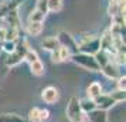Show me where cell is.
I'll list each match as a JSON object with an SVG mask.
<instances>
[{
    "label": "cell",
    "instance_id": "cell-1",
    "mask_svg": "<svg viewBox=\"0 0 126 122\" xmlns=\"http://www.w3.org/2000/svg\"><path fill=\"white\" fill-rule=\"evenodd\" d=\"M67 116H68L69 122H88L86 114H84V111L79 106V99L72 97L69 98L68 105H67Z\"/></svg>",
    "mask_w": 126,
    "mask_h": 122
},
{
    "label": "cell",
    "instance_id": "cell-2",
    "mask_svg": "<svg viewBox=\"0 0 126 122\" xmlns=\"http://www.w3.org/2000/svg\"><path fill=\"white\" fill-rule=\"evenodd\" d=\"M71 60L74 61L75 64L81 65V67H84L86 70H91V71H99V65H98L94 55L91 54H85V52H75L71 55Z\"/></svg>",
    "mask_w": 126,
    "mask_h": 122
},
{
    "label": "cell",
    "instance_id": "cell-3",
    "mask_svg": "<svg viewBox=\"0 0 126 122\" xmlns=\"http://www.w3.org/2000/svg\"><path fill=\"white\" fill-rule=\"evenodd\" d=\"M78 51L95 55V54L99 51V38H98V37H94V38L85 41V43H82V44H78Z\"/></svg>",
    "mask_w": 126,
    "mask_h": 122
},
{
    "label": "cell",
    "instance_id": "cell-4",
    "mask_svg": "<svg viewBox=\"0 0 126 122\" xmlns=\"http://www.w3.org/2000/svg\"><path fill=\"white\" fill-rule=\"evenodd\" d=\"M57 38H58V41H60V46L67 47L72 54L78 52V46H77V43H75V40L72 38L71 34L65 33V31H61V33L57 35Z\"/></svg>",
    "mask_w": 126,
    "mask_h": 122
},
{
    "label": "cell",
    "instance_id": "cell-5",
    "mask_svg": "<svg viewBox=\"0 0 126 122\" xmlns=\"http://www.w3.org/2000/svg\"><path fill=\"white\" fill-rule=\"evenodd\" d=\"M92 101H94V104L96 106V109H102V111H108L109 108H112L116 104L109 94H101L99 97H96Z\"/></svg>",
    "mask_w": 126,
    "mask_h": 122
},
{
    "label": "cell",
    "instance_id": "cell-6",
    "mask_svg": "<svg viewBox=\"0 0 126 122\" xmlns=\"http://www.w3.org/2000/svg\"><path fill=\"white\" fill-rule=\"evenodd\" d=\"M41 98L46 104H55L60 99V92L55 87H47L41 91Z\"/></svg>",
    "mask_w": 126,
    "mask_h": 122
},
{
    "label": "cell",
    "instance_id": "cell-7",
    "mask_svg": "<svg viewBox=\"0 0 126 122\" xmlns=\"http://www.w3.org/2000/svg\"><path fill=\"white\" fill-rule=\"evenodd\" d=\"M21 3H23V0H6L3 3H0V20L6 17V14L9 12L16 10Z\"/></svg>",
    "mask_w": 126,
    "mask_h": 122
},
{
    "label": "cell",
    "instance_id": "cell-8",
    "mask_svg": "<svg viewBox=\"0 0 126 122\" xmlns=\"http://www.w3.org/2000/svg\"><path fill=\"white\" fill-rule=\"evenodd\" d=\"M101 70H102L103 75L108 77L109 80H118V78L120 77V71H119V68H118V65L112 64V61L108 63L106 65H103Z\"/></svg>",
    "mask_w": 126,
    "mask_h": 122
},
{
    "label": "cell",
    "instance_id": "cell-9",
    "mask_svg": "<svg viewBox=\"0 0 126 122\" xmlns=\"http://www.w3.org/2000/svg\"><path fill=\"white\" fill-rule=\"evenodd\" d=\"M99 38V50H102V51H112V34L109 33V30H106L105 33H103L101 37H98Z\"/></svg>",
    "mask_w": 126,
    "mask_h": 122
},
{
    "label": "cell",
    "instance_id": "cell-10",
    "mask_svg": "<svg viewBox=\"0 0 126 122\" xmlns=\"http://www.w3.org/2000/svg\"><path fill=\"white\" fill-rule=\"evenodd\" d=\"M88 122H108V114L102 109H94L86 114Z\"/></svg>",
    "mask_w": 126,
    "mask_h": 122
},
{
    "label": "cell",
    "instance_id": "cell-11",
    "mask_svg": "<svg viewBox=\"0 0 126 122\" xmlns=\"http://www.w3.org/2000/svg\"><path fill=\"white\" fill-rule=\"evenodd\" d=\"M6 18H7V21H9V24H10V29H16L20 31V27H21L20 23L21 21H20V16H18V13H17V9L7 13Z\"/></svg>",
    "mask_w": 126,
    "mask_h": 122
},
{
    "label": "cell",
    "instance_id": "cell-12",
    "mask_svg": "<svg viewBox=\"0 0 126 122\" xmlns=\"http://www.w3.org/2000/svg\"><path fill=\"white\" fill-rule=\"evenodd\" d=\"M41 46L47 51H55L60 48V41H58L57 37H46L41 41Z\"/></svg>",
    "mask_w": 126,
    "mask_h": 122
},
{
    "label": "cell",
    "instance_id": "cell-13",
    "mask_svg": "<svg viewBox=\"0 0 126 122\" xmlns=\"http://www.w3.org/2000/svg\"><path fill=\"white\" fill-rule=\"evenodd\" d=\"M86 94H88V98L89 99H95L96 97H99L102 94V85L96 81L92 82V84H89V87L86 89Z\"/></svg>",
    "mask_w": 126,
    "mask_h": 122
},
{
    "label": "cell",
    "instance_id": "cell-14",
    "mask_svg": "<svg viewBox=\"0 0 126 122\" xmlns=\"http://www.w3.org/2000/svg\"><path fill=\"white\" fill-rule=\"evenodd\" d=\"M27 33L30 35H33V37H37V35H40L43 33V30H44V24L43 23H27Z\"/></svg>",
    "mask_w": 126,
    "mask_h": 122
},
{
    "label": "cell",
    "instance_id": "cell-15",
    "mask_svg": "<svg viewBox=\"0 0 126 122\" xmlns=\"http://www.w3.org/2000/svg\"><path fill=\"white\" fill-rule=\"evenodd\" d=\"M95 57V60H96L98 65H99V68H102L103 65H106L108 63H110V58H109L108 52L106 51H102V50H99V51L94 55Z\"/></svg>",
    "mask_w": 126,
    "mask_h": 122
},
{
    "label": "cell",
    "instance_id": "cell-16",
    "mask_svg": "<svg viewBox=\"0 0 126 122\" xmlns=\"http://www.w3.org/2000/svg\"><path fill=\"white\" fill-rule=\"evenodd\" d=\"M0 122H29L23 116L16 115V114H3L0 115Z\"/></svg>",
    "mask_w": 126,
    "mask_h": 122
},
{
    "label": "cell",
    "instance_id": "cell-17",
    "mask_svg": "<svg viewBox=\"0 0 126 122\" xmlns=\"http://www.w3.org/2000/svg\"><path fill=\"white\" fill-rule=\"evenodd\" d=\"M30 71H31V74L33 75H37V77H40L44 74V64L41 63L40 60H37V61H34V63H31L30 64Z\"/></svg>",
    "mask_w": 126,
    "mask_h": 122
},
{
    "label": "cell",
    "instance_id": "cell-18",
    "mask_svg": "<svg viewBox=\"0 0 126 122\" xmlns=\"http://www.w3.org/2000/svg\"><path fill=\"white\" fill-rule=\"evenodd\" d=\"M79 106L81 109L84 111V114H88V112H91V111L96 109V106L94 104V101L89 98H85V99H81L79 101Z\"/></svg>",
    "mask_w": 126,
    "mask_h": 122
},
{
    "label": "cell",
    "instance_id": "cell-19",
    "mask_svg": "<svg viewBox=\"0 0 126 122\" xmlns=\"http://www.w3.org/2000/svg\"><path fill=\"white\" fill-rule=\"evenodd\" d=\"M23 61V58L18 55L17 52L14 51V52H12V54H7V58H6V64L9 65V67H14V65H17V64H20Z\"/></svg>",
    "mask_w": 126,
    "mask_h": 122
},
{
    "label": "cell",
    "instance_id": "cell-20",
    "mask_svg": "<svg viewBox=\"0 0 126 122\" xmlns=\"http://www.w3.org/2000/svg\"><path fill=\"white\" fill-rule=\"evenodd\" d=\"M44 18H46V16L43 13H40L38 10H33L29 14V23H43Z\"/></svg>",
    "mask_w": 126,
    "mask_h": 122
},
{
    "label": "cell",
    "instance_id": "cell-21",
    "mask_svg": "<svg viewBox=\"0 0 126 122\" xmlns=\"http://www.w3.org/2000/svg\"><path fill=\"white\" fill-rule=\"evenodd\" d=\"M48 3V12L51 13H58L63 9V1L61 0H47Z\"/></svg>",
    "mask_w": 126,
    "mask_h": 122
},
{
    "label": "cell",
    "instance_id": "cell-22",
    "mask_svg": "<svg viewBox=\"0 0 126 122\" xmlns=\"http://www.w3.org/2000/svg\"><path fill=\"white\" fill-rule=\"evenodd\" d=\"M110 97H112V99H113L115 102H123L126 98V94L125 91H122V89H115L112 94H109Z\"/></svg>",
    "mask_w": 126,
    "mask_h": 122
},
{
    "label": "cell",
    "instance_id": "cell-23",
    "mask_svg": "<svg viewBox=\"0 0 126 122\" xmlns=\"http://www.w3.org/2000/svg\"><path fill=\"white\" fill-rule=\"evenodd\" d=\"M1 50L7 54H12L16 51V41H4L1 43Z\"/></svg>",
    "mask_w": 126,
    "mask_h": 122
},
{
    "label": "cell",
    "instance_id": "cell-24",
    "mask_svg": "<svg viewBox=\"0 0 126 122\" xmlns=\"http://www.w3.org/2000/svg\"><path fill=\"white\" fill-rule=\"evenodd\" d=\"M58 52H60V58H61V61H67V60H71V55H72V52L69 51L67 47L60 46V48H58Z\"/></svg>",
    "mask_w": 126,
    "mask_h": 122
},
{
    "label": "cell",
    "instance_id": "cell-25",
    "mask_svg": "<svg viewBox=\"0 0 126 122\" xmlns=\"http://www.w3.org/2000/svg\"><path fill=\"white\" fill-rule=\"evenodd\" d=\"M23 60H26L29 64H31V63H34V61H37V60H38V54H37L34 50H31V48H30L29 51L26 52V55H24Z\"/></svg>",
    "mask_w": 126,
    "mask_h": 122
},
{
    "label": "cell",
    "instance_id": "cell-26",
    "mask_svg": "<svg viewBox=\"0 0 126 122\" xmlns=\"http://www.w3.org/2000/svg\"><path fill=\"white\" fill-rule=\"evenodd\" d=\"M29 122H40V108H33L29 112Z\"/></svg>",
    "mask_w": 126,
    "mask_h": 122
},
{
    "label": "cell",
    "instance_id": "cell-27",
    "mask_svg": "<svg viewBox=\"0 0 126 122\" xmlns=\"http://www.w3.org/2000/svg\"><path fill=\"white\" fill-rule=\"evenodd\" d=\"M35 10H38L40 13H43V14L46 16L47 13H48V3H47V0H37V7H35Z\"/></svg>",
    "mask_w": 126,
    "mask_h": 122
},
{
    "label": "cell",
    "instance_id": "cell-28",
    "mask_svg": "<svg viewBox=\"0 0 126 122\" xmlns=\"http://www.w3.org/2000/svg\"><path fill=\"white\" fill-rule=\"evenodd\" d=\"M18 38V30L9 29L6 31V41H16Z\"/></svg>",
    "mask_w": 126,
    "mask_h": 122
},
{
    "label": "cell",
    "instance_id": "cell-29",
    "mask_svg": "<svg viewBox=\"0 0 126 122\" xmlns=\"http://www.w3.org/2000/svg\"><path fill=\"white\" fill-rule=\"evenodd\" d=\"M113 61L116 63V64H119V65H125V51H116L113 54Z\"/></svg>",
    "mask_w": 126,
    "mask_h": 122
},
{
    "label": "cell",
    "instance_id": "cell-30",
    "mask_svg": "<svg viewBox=\"0 0 126 122\" xmlns=\"http://www.w3.org/2000/svg\"><path fill=\"white\" fill-rule=\"evenodd\" d=\"M50 119V111L48 109H40V122H46Z\"/></svg>",
    "mask_w": 126,
    "mask_h": 122
},
{
    "label": "cell",
    "instance_id": "cell-31",
    "mask_svg": "<svg viewBox=\"0 0 126 122\" xmlns=\"http://www.w3.org/2000/svg\"><path fill=\"white\" fill-rule=\"evenodd\" d=\"M126 88V77L125 75H120L118 78V89H122V91H125Z\"/></svg>",
    "mask_w": 126,
    "mask_h": 122
},
{
    "label": "cell",
    "instance_id": "cell-32",
    "mask_svg": "<svg viewBox=\"0 0 126 122\" xmlns=\"http://www.w3.org/2000/svg\"><path fill=\"white\" fill-rule=\"evenodd\" d=\"M51 61L52 63H61V58H60V52H58V50L51 51Z\"/></svg>",
    "mask_w": 126,
    "mask_h": 122
},
{
    "label": "cell",
    "instance_id": "cell-33",
    "mask_svg": "<svg viewBox=\"0 0 126 122\" xmlns=\"http://www.w3.org/2000/svg\"><path fill=\"white\" fill-rule=\"evenodd\" d=\"M6 31H7V29H4V27H0V44L6 41Z\"/></svg>",
    "mask_w": 126,
    "mask_h": 122
},
{
    "label": "cell",
    "instance_id": "cell-34",
    "mask_svg": "<svg viewBox=\"0 0 126 122\" xmlns=\"http://www.w3.org/2000/svg\"><path fill=\"white\" fill-rule=\"evenodd\" d=\"M0 92H1V89H0Z\"/></svg>",
    "mask_w": 126,
    "mask_h": 122
}]
</instances>
